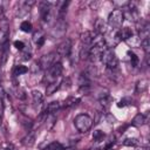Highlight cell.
I'll use <instances>...</instances> for the list:
<instances>
[{"label":"cell","instance_id":"6da1fadb","mask_svg":"<svg viewBox=\"0 0 150 150\" xmlns=\"http://www.w3.org/2000/svg\"><path fill=\"white\" fill-rule=\"evenodd\" d=\"M74 125L80 132H87L93 127V118L87 114H80L74 118Z\"/></svg>","mask_w":150,"mask_h":150},{"label":"cell","instance_id":"7a4b0ae2","mask_svg":"<svg viewBox=\"0 0 150 150\" xmlns=\"http://www.w3.org/2000/svg\"><path fill=\"white\" fill-rule=\"evenodd\" d=\"M101 62L107 66L108 69H117L118 67V59L112 49L105 48L101 55Z\"/></svg>","mask_w":150,"mask_h":150},{"label":"cell","instance_id":"3957f363","mask_svg":"<svg viewBox=\"0 0 150 150\" xmlns=\"http://www.w3.org/2000/svg\"><path fill=\"white\" fill-rule=\"evenodd\" d=\"M61 73H62V64H61V62L59 61V62L54 63V64L47 70L45 77H43V82L47 83V84L55 82V81L60 77Z\"/></svg>","mask_w":150,"mask_h":150},{"label":"cell","instance_id":"277c9868","mask_svg":"<svg viewBox=\"0 0 150 150\" xmlns=\"http://www.w3.org/2000/svg\"><path fill=\"white\" fill-rule=\"evenodd\" d=\"M54 6H55V2H49V1H41L40 2V14H41V19L45 23L50 22V20L53 19Z\"/></svg>","mask_w":150,"mask_h":150},{"label":"cell","instance_id":"5b68a950","mask_svg":"<svg viewBox=\"0 0 150 150\" xmlns=\"http://www.w3.org/2000/svg\"><path fill=\"white\" fill-rule=\"evenodd\" d=\"M59 55L56 52H50L48 54H45L40 57L39 60V67L42 69V70H48L54 63L59 62Z\"/></svg>","mask_w":150,"mask_h":150},{"label":"cell","instance_id":"8992f818","mask_svg":"<svg viewBox=\"0 0 150 150\" xmlns=\"http://www.w3.org/2000/svg\"><path fill=\"white\" fill-rule=\"evenodd\" d=\"M123 21H124L123 12H122L120 8H117V9H114V11L109 14V16H108V22H107V23H108L111 28H114V29H120V27L122 26Z\"/></svg>","mask_w":150,"mask_h":150},{"label":"cell","instance_id":"52a82bcc","mask_svg":"<svg viewBox=\"0 0 150 150\" xmlns=\"http://www.w3.org/2000/svg\"><path fill=\"white\" fill-rule=\"evenodd\" d=\"M104 42H105V46L110 49H112L114 47H116L120 42H121V38H120V33H118V29H108V32L104 34Z\"/></svg>","mask_w":150,"mask_h":150},{"label":"cell","instance_id":"ba28073f","mask_svg":"<svg viewBox=\"0 0 150 150\" xmlns=\"http://www.w3.org/2000/svg\"><path fill=\"white\" fill-rule=\"evenodd\" d=\"M71 47H73L71 40H70L69 38H64V39L57 45L55 52L57 53L59 56H68L69 53H70V50H71Z\"/></svg>","mask_w":150,"mask_h":150},{"label":"cell","instance_id":"9c48e42d","mask_svg":"<svg viewBox=\"0 0 150 150\" xmlns=\"http://www.w3.org/2000/svg\"><path fill=\"white\" fill-rule=\"evenodd\" d=\"M66 32H67V23H66V21H57L56 25L53 27V29L50 32V38H53V39L63 38Z\"/></svg>","mask_w":150,"mask_h":150},{"label":"cell","instance_id":"30bf717a","mask_svg":"<svg viewBox=\"0 0 150 150\" xmlns=\"http://www.w3.org/2000/svg\"><path fill=\"white\" fill-rule=\"evenodd\" d=\"M137 32H138V39L142 41V40H145V39H149V34H150V25L148 21H143L142 19L137 22Z\"/></svg>","mask_w":150,"mask_h":150},{"label":"cell","instance_id":"8fae6325","mask_svg":"<svg viewBox=\"0 0 150 150\" xmlns=\"http://www.w3.org/2000/svg\"><path fill=\"white\" fill-rule=\"evenodd\" d=\"M8 33H9V25L6 20L2 21L0 25V49L8 42Z\"/></svg>","mask_w":150,"mask_h":150},{"label":"cell","instance_id":"7c38bea8","mask_svg":"<svg viewBox=\"0 0 150 150\" xmlns=\"http://www.w3.org/2000/svg\"><path fill=\"white\" fill-rule=\"evenodd\" d=\"M94 30H95V34H105L108 32V23L101 19V18H97L94 22Z\"/></svg>","mask_w":150,"mask_h":150},{"label":"cell","instance_id":"4fadbf2b","mask_svg":"<svg viewBox=\"0 0 150 150\" xmlns=\"http://www.w3.org/2000/svg\"><path fill=\"white\" fill-rule=\"evenodd\" d=\"M94 35H95V33H93V32H90V30H84V32H82V33L80 34L81 45H82V46H90Z\"/></svg>","mask_w":150,"mask_h":150},{"label":"cell","instance_id":"5bb4252c","mask_svg":"<svg viewBox=\"0 0 150 150\" xmlns=\"http://www.w3.org/2000/svg\"><path fill=\"white\" fill-rule=\"evenodd\" d=\"M148 120H149V114H148V112H146L145 115H143V114H137V115L132 118L131 124L135 125V127H141V125L148 123Z\"/></svg>","mask_w":150,"mask_h":150},{"label":"cell","instance_id":"9a60e30c","mask_svg":"<svg viewBox=\"0 0 150 150\" xmlns=\"http://www.w3.org/2000/svg\"><path fill=\"white\" fill-rule=\"evenodd\" d=\"M35 137H36V131L29 130V132L22 138V144L25 146H33L35 143Z\"/></svg>","mask_w":150,"mask_h":150},{"label":"cell","instance_id":"2e32d148","mask_svg":"<svg viewBox=\"0 0 150 150\" xmlns=\"http://www.w3.org/2000/svg\"><path fill=\"white\" fill-rule=\"evenodd\" d=\"M45 41H46V35H45V33H43L41 29L36 30V32L33 34V42H34L38 47H41V46L45 43Z\"/></svg>","mask_w":150,"mask_h":150},{"label":"cell","instance_id":"e0dca14e","mask_svg":"<svg viewBox=\"0 0 150 150\" xmlns=\"http://www.w3.org/2000/svg\"><path fill=\"white\" fill-rule=\"evenodd\" d=\"M59 109H61V103H60L59 101H53V102H50V103L46 107L45 114H46V115H53V114L56 112Z\"/></svg>","mask_w":150,"mask_h":150},{"label":"cell","instance_id":"ac0fdd59","mask_svg":"<svg viewBox=\"0 0 150 150\" xmlns=\"http://www.w3.org/2000/svg\"><path fill=\"white\" fill-rule=\"evenodd\" d=\"M81 98L80 97H75V96H69L63 101V104H61V108H70L76 105L77 103H80Z\"/></svg>","mask_w":150,"mask_h":150},{"label":"cell","instance_id":"d6986e66","mask_svg":"<svg viewBox=\"0 0 150 150\" xmlns=\"http://www.w3.org/2000/svg\"><path fill=\"white\" fill-rule=\"evenodd\" d=\"M118 33H120V38H121V41H127L128 39H130L132 35H134V32L131 30V28L129 27H124V28H121L118 29Z\"/></svg>","mask_w":150,"mask_h":150},{"label":"cell","instance_id":"ffe728a7","mask_svg":"<svg viewBox=\"0 0 150 150\" xmlns=\"http://www.w3.org/2000/svg\"><path fill=\"white\" fill-rule=\"evenodd\" d=\"M148 83H149V81H148L146 79H141V80H138L137 83H136V89H135V91H136L137 94L144 93V91L148 89Z\"/></svg>","mask_w":150,"mask_h":150},{"label":"cell","instance_id":"44dd1931","mask_svg":"<svg viewBox=\"0 0 150 150\" xmlns=\"http://www.w3.org/2000/svg\"><path fill=\"white\" fill-rule=\"evenodd\" d=\"M57 89H60V82L55 81L53 83H49L47 84V88H46V94L47 95H53Z\"/></svg>","mask_w":150,"mask_h":150},{"label":"cell","instance_id":"7402d4cb","mask_svg":"<svg viewBox=\"0 0 150 150\" xmlns=\"http://www.w3.org/2000/svg\"><path fill=\"white\" fill-rule=\"evenodd\" d=\"M32 98H33L34 104H41L43 101V95L39 90H33L32 91Z\"/></svg>","mask_w":150,"mask_h":150},{"label":"cell","instance_id":"603a6c76","mask_svg":"<svg viewBox=\"0 0 150 150\" xmlns=\"http://www.w3.org/2000/svg\"><path fill=\"white\" fill-rule=\"evenodd\" d=\"M28 71V68L26 66H22V64H18L13 68V75L14 76H19V75H23Z\"/></svg>","mask_w":150,"mask_h":150},{"label":"cell","instance_id":"cb8c5ba5","mask_svg":"<svg viewBox=\"0 0 150 150\" xmlns=\"http://www.w3.org/2000/svg\"><path fill=\"white\" fill-rule=\"evenodd\" d=\"M130 47H134V48H137V47H139L141 46V40L138 39V36H136V35H132L130 39H128L127 41H125Z\"/></svg>","mask_w":150,"mask_h":150},{"label":"cell","instance_id":"d4e9b609","mask_svg":"<svg viewBox=\"0 0 150 150\" xmlns=\"http://www.w3.org/2000/svg\"><path fill=\"white\" fill-rule=\"evenodd\" d=\"M64 148H63V145L60 143V142H52V143H49L43 150H63Z\"/></svg>","mask_w":150,"mask_h":150},{"label":"cell","instance_id":"484cf974","mask_svg":"<svg viewBox=\"0 0 150 150\" xmlns=\"http://www.w3.org/2000/svg\"><path fill=\"white\" fill-rule=\"evenodd\" d=\"M46 125H47V129H52L53 127H54V124H55V122H56V117L54 116V114L53 115H47V117H46Z\"/></svg>","mask_w":150,"mask_h":150},{"label":"cell","instance_id":"4316f807","mask_svg":"<svg viewBox=\"0 0 150 150\" xmlns=\"http://www.w3.org/2000/svg\"><path fill=\"white\" fill-rule=\"evenodd\" d=\"M128 55H129V59H130V63L132 67H137L138 66V62H139V59L138 56L134 53V52H128Z\"/></svg>","mask_w":150,"mask_h":150},{"label":"cell","instance_id":"83f0119b","mask_svg":"<svg viewBox=\"0 0 150 150\" xmlns=\"http://www.w3.org/2000/svg\"><path fill=\"white\" fill-rule=\"evenodd\" d=\"M141 47H142V49L144 50V53H145L146 55H149V53H150V40H149V39L142 40V41H141Z\"/></svg>","mask_w":150,"mask_h":150},{"label":"cell","instance_id":"f1b7e54d","mask_svg":"<svg viewBox=\"0 0 150 150\" xmlns=\"http://www.w3.org/2000/svg\"><path fill=\"white\" fill-rule=\"evenodd\" d=\"M111 102H112V100H111L110 96H107V97H103V98H100V100H98V103L101 104V107H103V109L108 108Z\"/></svg>","mask_w":150,"mask_h":150},{"label":"cell","instance_id":"f546056e","mask_svg":"<svg viewBox=\"0 0 150 150\" xmlns=\"http://www.w3.org/2000/svg\"><path fill=\"white\" fill-rule=\"evenodd\" d=\"M139 144V141L137 138H125L123 141V145H127V146H136Z\"/></svg>","mask_w":150,"mask_h":150},{"label":"cell","instance_id":"4dcf8cb0","mask_svg":"<svg viewBox=\"0 0 150 150\" xmlns=\"http://www.w3.org/2000/svg\"><path fill=\"white\" fill-rule=\"evenodd\" d=\"M32 23L30 22H28V21H22L21 22V25H20V29L22 30V32H25V33H29V32H32Z\"/></svg>","mask_w":150,"mask_h":150},{"label":"cell","instance_id":"1f68e13d","mask_svg":"<svg viewBox=\"0 0 150 150\" xmlns=\"http://www.w3.org/2000/svg\"><path fill=\"white\" fill-rule=\"evenodd\" d=\"M103 138H104L103 131H101V130H95V131L93 132V139H94L95 142H101Z\"/></svg>","mask_w":150,"mask_h":150},{"label":"cell","instance_id":"d6a6232c","mask_svg":"<svg viewBox=\"0 0 150 150\" xmlns=\"http://www.w3.org/2000/svg\"><path fill=\"white\" fill-rule=\"evenodd\" d=\"M109 96V90L105 89V88H100L97 91H96V97L100 100V98H103V97H107Z\"/></svg>","mask_w":150,"mask_h":150},{"label":"cell","instance_id":"836d02e7","mask_svg":"<svg viewBox=\"0 0 150 150\" xmlns=\"http://www.w3.org/2000/svg\"><path fill=\"white\" fill-rule=\"evenodd\" d=\"M16 97L19 98V100H26V97H27V95H26V90L23 89V88H18L16 89Z\"/></svg>","mask_w":150,"mask_h":150},{"label":"cell","instance_id":"e575fe53","mask_svg":"<svg viewBox=\"0 0 150 150\" xmlns=\"http://www.w3.org/2000/svg\"><path fill=\"white\" fill-rule=\"evenodd\" d=\"M70 84H71V82H70V80H69V77H66V79H63L61 82H60V88L61 89H68L69 87H70Z\"/></svg>","mask_w":150,"mask_h":150},{"label":"cell","instance_id":"d590c367","mask_svg":"<svg viewBox=\"0 0 150 150\" xmlns=\"http://www.w3.org/2000/svg\"><path fill=\"white\" fill-rule=\"evenodd\" d=\"M130 103H131V101H130L129 98H127V97H125V98H122V100H121V101L117 103V105L121 108V107H125V105H129Z\"/></svg>","mask_w":150,"mask_h":150},{"label":"cell","instance_id":"8d00e7d4","mask_svg":"<svg viewBox=\"0 0 150 150\" xmlns=\"http://www.w3.org/2000/svg\"><path fill=\"white\" fill-rule=\"evenodd\" d=\"M114 144H115V138L112 137V138H111V139H109V142H108V143L102 148V150H110V149L112 148V145H114Z\"/></svg>","mask_w":150,"mask_h":150},{"label":"cell","instance_id":"74e56055","mask_svg":"<svg viewBox=\"0 0 150 150\" xmlns=\"http://www.w3.org/2000/svg\"><path fill=\"white\" fill-rule=\"evenodd\" d=\"M0 150H14V148L11 143H2L0 145Z\"/></svg>","mask_w":150,"mask_h":150},{"label":"cell","instance_id":"f35d334b","mask_svg":"<svg viewBox=\"0 0 150 150\" xmlns=\"http://www.w3.org/2000/svg\"><path fill=\"white\" fill-rule=\"evenodd\" d=\"M14 47L16 48V49H19V50H23L25 49V43L22 42V41H15L14 42Z\"/></svg>","mask_w":150,"mask_h":150},{"label":"cell","instance_id":"ab89813d","mask_svg":"<svg viewBox=\"0 0 150 150\" xmlns=\"http://www.w3.org/2000/svg\"><path fill=\"white\" fill-rule=\"evenodd\" d=\"M21 52H22L21 56H22L23 60H29V59H30V52H28V50H26V49H23V50H21Z\"/></svg>","mask_w":150,"mask_h":150},{"label":"cell","instance_id":"60d3db41","mask_svg":"<svg viewBox=\"0 0 150 150\" xmlns=\"http://www.w3.org/2000/svg\"><path fill=\"white\" fill-rule=\"evenodd\" d=\"M2 112H4V100H0V127L2 123Z\"/></svg>","mask_w":150,"mask_h":150},{"label":"cell","instance_id":"b9f144b4","mask_svg":"<svg viewBox=\"0 0 150 150\" xmlns=\"http://www.w3.org/2000/svg\"><path fill=\"white\" fill-rule=\"evenodd\" d=\"M105 118H107V121H108L109 123H114V122L116 121L115 117H114L112 115H110V114H107V117H105Z\"/></svg>","mask_w":150,"mask_h":150},{"label":"cell","instance_id":"7bdbcfd3","mask_svg":"<svg viewBox=\"0 0 150 150\" xmlns=\"http://www.w3.org/2000/svg\"><path fill=\"white\" fill-rule=\"evenodd\" d=\"M5 97V91H4V88L0 86V100H4Z\"/></svg>","mask_w":150,"mask_h":150},{"label":"cell","instance_id":"ee69618b","mask_svg":"<svg viewBox=\"0 0 150 150\" xmlns=\"http://www.w3.org/2000/svg\"><path fill=\"white\" fill-rule=\"evenodd\" d=\"M125 128H127V125H123V127H121V128L118 129V131H120V132H123V130H124Z\"/></svg>","mask_w":150,"mask_h":150},{"label":"cell","instance_id":"f6af8a7d","mask_svg":"<svg viewBox=\"0 0 150 150\" xmlns=\"http://www.w3.org/2000/svg\"><path fill=\"white\" fill-rule=\"evenodd\" d=\"M87 150H98L97 148H89V149H87Z\"/></svg>","mask_w":150,"mask_h":150},{"label":"cell","instance_id":"bcb514c9","mask_svg":"<svg viewBox=\"0 0 150 150\" xmlns=\"http://www.w3.org/2000/svg\"><path fill=\"white\" fill-rule=\"evenodd\" d=\"M63 150H74V148H69V149H63Z\"/></svg>","mask_w":150,"mask_h":150}]
</instances>
